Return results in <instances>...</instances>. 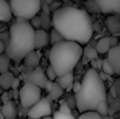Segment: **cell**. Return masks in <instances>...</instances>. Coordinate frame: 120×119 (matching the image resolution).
<instances>
[{"label": "cell", "instance_id": "obj_42", "mask_svg": "<svg viewBox=\"0 0 120 119\" xmlns=\"http://www.w3.org/2000/svg\"><path fill=\"white\" fill-rule=\"evenodd\" d=\"M99 75H100V77H101L103 81H105V79L107 78V76H109V75H107V74H105L104 71H103V73H99Z\"/></svg>", "mask_w": 120, "mask_h": 119}, {"label": "cell", "instance_id": "obj_43", "mask_svg": "<svg viewBox=\"0 0 120 119\" xmlns=\"http://www.w3.org/2000/svg\"><path fill=\"white\" fill-rule=\"evenodd\" d=\"M16 22H28V20L25 18H16Z\"/></svg>", "mask_w": 120, "mask_h": 119}, {"label": "cell", "instance_id": "obj_44", "mask_svg": "<svg viewBox=\"0 0 120 119\" xmlns=\"http://www.w3.org/2000/svg\"><path fill=\"white\" fill-rule=\"evenodd\" d=\"M93 29H96V31H99L100 29V27H99V23H93Z\"/></svg>", "mask_w": 120, "mask_h": 119}, {"label": "cell", "instance_id": "obj_30", "mask_svg": "<svg viewBox=\"0 0 120 119\" xmlns=\"http://www.w3.org/2000/svg\"><path fill=\"white\" fill-rule=\"evenodd\" d=\"M54 119H76V118L72 116V113L68 115V113H63L61 111H56L54 113Z\"/></svg>", "mask_w": 120, "mask_h": 119}, {"label": "cell", "instance_id": "obj_25", "mask_svg": "<svg viewBox=\"0 0 120 119\" xmlns=\"http://www.w3.org/2000/svg\"><path fill=\"white\" fill-rule=\"evenodd\" d=\"M109 110H110V107H109L107 99H106V100H104V102H101V103L98 105V107L96 109V111H97V112H99L101 116H107V115H109Z\"/></svg>", "mask_w": 120, "mask_h": 119}, {"label": "cell", "instance_id": "obj_38", "mask_svg": "<svg viewBox=\"0 0 120 119\" xmlns=\"http://www.w3.org/2000/svg\"><path fill=\"white\" fill-rule=\"evenodd\" d=\"M19 96H20V90H18V89H13V90H12V97H13L14 99H18Z\"/></svg>", "mask_w": 120, "mask_h": 119}, {"label": "cell", "instance_id": "obj_26", "mask_svg": "<svg viewBox=\"0 0 120 119\" xmlns=\"http://www.w3.org/2000/svg\"><path fill=\"white\" fill-rule=\"evenodd\" d=\"M101 69H103V71H104L105 74H107L109 76H111V75L116 74V73H114V70H113V68H112V65H111V63L109 62V60H107V58L103 60Z\"/></svg>", "mask_w": 120, "mask_h": 119}, {"label": "cell", "instance_id": "obj_41", "mask_svg": "<svg viewBox=\"0 0 120 119\" xmlns=\"http://www.w3.org/2000/svg\"><path fill=\"white\" fill-rule=\"evenodd\" d=\"M111 95H112L113 97H117V96H118L117 90H116V86H112V88H111Z\"/></svg>", "mask_w": 120, "mask_h": 119}, {"label": "cell", "instance_id": "obj_9", "mask_svg": "<svg viewBox=\"0 0 120 119\" xmlns=\"http://www.w3.org/2000/svg\"><path fill=\"white\" fill-rule=\"evenodd\" d=\"M101 13L120 14V0H96Z\"/></svg>", "mask_w": 120, "mask_h": 119}, {"label": "cell", "instance_id": "obj_3", "mask_svg": "<svg viewBox=\"0 0 120 119\" xmlns=\"http://www.w3.org/2000/svg\"><path fill=\"white\" fill-rule=\"evenodd\" d=\"M35 49V29L29 22H15L9 27L5 54L14 62H21Z\"/></svg>", "mask_w": 120, "mask_h": 119}, {"label": "cell", "instance_id": "obj_17", "mask_svg": "<svg viewBox=\"0 0 120 119\" xmlns=\"http://www.w3.org/2000/svg\"><path fill=\"white\" fill-rule=\"evenodd\" d=\"M14 79V76L11 71H6L0 74V86L4 90H8L9 88H12V82Z\"/></svg>", "mask_w": 120, "mask_h": 119}, {"label": "cell", "instance_id": "obj_10", "mask_svg": "<svg viewBox=\"0 0 120 119\" xmlns=\"http://www.w3.org/2000/svg\"><path fill=\"white\" fill-rule=\"evenodd\" d=\"M107 60L111 63L116 74H120V44L111 47L107 51Z\"/></svg>", "mask_w": 120, "mask_h": 119}, {"label": "cell", "instance_id": "obj_29", "mask_svg": "<svg viewBox=\"0 0 120 119\" xmlns=\"http://www.w3.org/2000/svg\"><path fill=\"white\" fill-rule=\"evenodd\" d=\"M58 111H61V112H63V113H68V115H71V113H72V110H71V107L69 106V104L67 103V100H63V102L61 103Z\"/></svg>", "mask_w": 120, "mask_h": 119}, {"label": "cell", "instance_id": "obj_22", "mask_svg": "<svg viewBox=\"0 0 120 119\" xmlns=\"http://www.w3.org/2000/svg\"><path fill=\"white\" fill-rule=\"evenodd\" d=\"M83 54L85 55V57H87V58H90V60H96V58L98 57V54H99V53L97 51L96 48L87 46V47H85V48L83 49Z\"/></svg>", "mask_w": 120, "mask_h": 119}, {"label": "cell", "instance_id": "obj_23", "mask_svg": "<svg viewBox=\"0 0 120 119\" xmlns=\"http://www.w3.org/2000/svg\"><path fill=\"white\" fill-rule=\"evenodd\" d=\"M9 57L5 54V55H0V74L2 73H6L8 71V68H9Z\"/></svg>", "mask_w": 120, "mask_h": 119}, {"label": "cell", "instance_id": "obj_32", "mask_svg": "<svg viewBox=\"0 0 120 119\" xmlns=\"http://www.w3.org/2000/svg\"><path fill=\"white\" fill-rule=\"evenodd\" d=\"M11 98H12V93L11 92H4L2 95H1V102H2V104H5V103H7V102H9L11 100Z\"/></svg>", "mask_w": 120, "mask_h": 119}, {"label": "cell", "instance_id": "obj_21", "mask_svg": "<svg viewBox=\"0 0 120 119\" xmlns=\"http://www.w3.org/2000/svg\"><path fill=\"white\" fill-rule=\"evenodd\" d=\"M78 119H104V117L97 112L96 110L94 111H85V112H82Z\"/></svg>", "mask_w": 120, "mask_h": 119}, {"label": "cell", "instance_id": "obj_11", "mask_svg": "<svg viewBox=\"0 0 120 119\" xmlns=\"http://www.w3.org/2000/svg\"><path fill=\"white\" fill-rule=\"evenodd\" d=\"M49 42H50V35L48 34V31L43 28L35 29V49L36 50L44 48Z\"/></svg>", "mask_w": 120, "mask_h": 119}, {"label": "cell", "instance_id": "obj_24", "mask_svg": "<svg viewBox=\"0 0 120 119\" xmlns=\"http://www.w3.org/2000/svg\"><path fill=\"white\" fill-rule=\"evenodd\" d=\"M85 6H86V9L89 12H91V13H99V12H101L99 6H98V4L96 2V0H87Z\"/></svg>", "mask_w": 120, "mask_h": 119}, {"label": "cell", "instance_id": "obj_18", "mask_svg": "<svg viewBox=\"0 0 120 119\" xmlns=\"http://www.w3.org/2000/svg\"><path fill=\"white\" fill-rule=\"evenodd\" d=\"M96 49L99 54H105L111 49V43H110V38H101L97 42Z\"/></svg>", "mask_w": 120, "mask_h": 119}, {"label": "cell", "instance_id": "obj_4", "mask_svg": "<svg viewBox=\"0 0 120 119\" xmlns=\"http://www.w3.org/2000/svg\"><path fill=\"white\" fill-rule=\"evenodd\" d=\"M83 56V48L78 42L63 40L51 46L49 51V63L54 68L57 77L72 73Z\"/></svg>", "mask_w": 120, "mask_h": 119}, {"label": "cell", "instance_id": "obj_6", "mask_svg": "<svg viewBox=\"0 0 120 119\" xmlns=\"http://www.w3.org/2000/svg\"><path fill=\"white\" fill-rule=\"evenodd\" d=\"M41 88L33 83H25L20 89V103L23 107L30 109L41 99Z\"/></svg>", "mask_w": 120, "mask_h": 119}, {"label": "cell", "instance_id": "obj_34", "mask_svg": "<svg viewBox=\"0 0 120 119\" xmlns=\"http://www.w3.org/2000/svg\"><path fill=\"white\" fill-rule=\"evenodd\" d=\"M80 86H82V84H80L79 82H74V84H72V91L75 92V93H77L78 91L80 90Z\"/></svg>", "mask_w": 120, "mask_h": 119}, {"label": "cell", "instance_id": "obj_7", "mask_svg": "<svg viewBox=\"0 0 120 119\" xmlns=\"http://www.w3.org/2000/svg\"><path fill=\"white\" fill-rule=\"evenodd\" d=\"M51 99L49 97H44L41 98L40 100L34 104L29 111H28V116L30 118H43L45 116H50L51 113Z\"/></svg>", "mask_w": 120, "mask_h": 119}, {"label": "cell", "instance_id": "obj_1", "mask_svg": "<svg viewBox=\"0 0 120 119\" xmlns=\"http://www.w3.org/2000/svg\"><path fill=\"white\" fill-rule=\"evenodd\" d=\"M52 27L64 40L87 43L93 34V23L85 9L72 6L61 7L52 14Z\"/></svg>", "mask_w": 120, "mask_h": 119}, {"label": "cell", "instance_id": "obj_8", "mask_svg": "<svg viewBox=\"0 0 120 119\" xmlns=\"http://www.w3.org/2000/svg\"><path fill=\"white\" fill-rule=\"evenodd\" d=\"M23 81H25V83H33V84L40 86L41 89H44V86L48 82V77H47L44 70L40 67H38L35 69H32V71L25 74Z\"/></svg>", "mask_w": 120, "mask_h": 119}, {"label": "cell", "instance_id": "obj_13", "mask_svg": "<svg viewBox=\"0 0 120 119\" xmlns=\"http://www.w3.org/2000/svg\"><path fill=\"white\" fill-rule=\"evenodd\" d=\"M12 16H13V13H12L9 4L6 0H0V21L8 22L11 21Z\"/></svg>", "mask_w": 120, "mask_h": 119}, {"label": "cell", "instance_id": "obj_19", "mask_svg": "<svg viewBox=\"0 0 120 119\" xmlns=\"http://www.w3.org/2000/svg\"><path fill=\"white\" fill-rule=\"evenodd\" d=\"M48 93H49L48 97H49L51 100H57V99L63 95V88L60 85L58 82H54L52 88H51V90H50Z\"/></svg>", "mask_w": 120, "mask_h": 119}, {"label": "cell", "instance_id": "obj_35", "mask_svg": "<svg viewBox=\"0 0 120 119\" xmlns=\"http://www.w3.org/2000/svg\"><path fill=\"white\" fill-rule=\"evenodd\" d=\"M52 84H54V81H50V79H48V82H47V84H45V86H44V89H45V91H47V92H49V91L51 90V88H52Z\"/></svg>", "mask_w": 120, "mask_h": 119}, {"label": "cell", "instance_id": "obj_14", "mask_svg": "<svg viewBox=\"0 0 120 119\" xmlns=\"http://www.w3.org/2000/svg\"><path fill=\"white\" fill-rule=\"evenodd\" d=\"M105 23H106V27H107V29H109V32L111 34L116 35V34H119L120 33V19L119 18H117L114 15H111V16H109L106 19Z\"/></svg>", "mask_w": 120, "mask_h": 119}, {"label": "cell", "instance_id": "obj_28", "mask_svg": "<svg viewBox=\"0 0 120 119\" xmlns=\"http://www.w3.org/2000/svg\"><path fill=\"white\" fill-rule=\"evenodd\" d=\"M30 25L34 27V29H40V28H42L40 15H35V16H33V18L30 19Z\"/></svg>", "mask_w": 120, "mask_h": 119}, {"label": "cell", "instance_id": "obj_37", "mask_svg": "<svg viewBox=\"0 0 120 119\" xmlns=\"http://www.w3.org/2000/svg\"><path fill=\"white\" fill-rule=\"evenodd\" d=\"M110 43H111V47H116V46L119 44V43H118V39H117L116 36H111V38H110Z\"/></svg>", "mask_w": 120, "mask_h": 119}, {"label": "cell", "instance_id": "obj_52", "mask_svg": "<svg viewBox=\"0 0 120 119\" xmlns=\"http://www.w3.org/2000/svg\"><path fill=\"white\" fill-rule=\"evenodd\" d=\"M5 119H9V118H5Z\"/></svg>", "mask_w": 120, "mask_h": 119}, {"label": "cell", "instance_id": "obj_5", "mask_svg": "<svg viewBox=\"0 0 120 119\" xmlns=\"http://www.w3.org/2000/svg\"><path fill=\"white\" fill-rule=\"evenodd\" d=\"M9 6L15 18H25L30 20L41 11V0H11Z\"/></svg>", "mask_w": 120, "mask_h": 119}, {"label": "cell", "instance_id": "obj_20", "mask_svg": "<svg viewBox=\"0 0 120 119\" xmlns=\"http://www.w3.org/2000/svg\"><path fill=\"white\" fill-rule=\"evenodd\" d=\"M41 16V23H42V28L45 29V31H49L50 27L52 26V20L50 19L49 16V13H45V12H42L40 14Z\"/></svg>", "mask_w": 120, "mask_h": 119}, {"label": "cell", "instance_id": "obj_39", "mask_svg": "<svg viewBox=\"0 0 120 119\" xmlns=\"http://www.w3.org/2000/svg\"><path fill=\"white\" fill-rule=\"evenodd\" d=\"M50 5H48V4H45L44 2V5H43V7H42V12H45V13H50Z\"/></svg>", "mask_w": 120, "mask_h": 119}, {"label": "cell", "instance_id": "obj_16", "mask_svg": "<svg viewBox=\"0 0 120 119\" xmlns=\"http://www.w3.org/2000/svg\"><path fill=\"white\" fill-rule=\"evenodd\" d=\"M74 79H75L74 74H72V73H68V74H65V75H63V76H60L58 79H57V82L60 83V85H61L63 89H67V91H69V90L72 89Z\"/></svg>", "mask_w": 120, "mask_h": 119}, {"label": "cell", "instance_id": "obj_2", "mask_svg": "<svg viewBox=\"0 0 120 119\" xmlns=\"http://www.w3.org/2000/svg\"><path fill=\"white\" fill-rule=\"evenodd\" d=\"M80 90L75 93L76 106L80 113L85 111H94L98 105L107 99V92L99 73L94 68H90L83 76Z\"/></svg>", "mask_w": 120, "mask_h": 119}, {"label": "cell", "instance_id": "obj_15", "mask_svg": "<svg viewBox=\"0 0 120 119\" xmlns=\"http://www.w3.org/2000/svg\"><path fill=\"white\" fill-rule=\"evenodd\" d=\"M1 113L4 115L5 118L14 119L16 117V106H15V104H14L12 100L5 103V104L1 106Z\"/></svg>", "mask_w": 120, "mask_h": 119}, {"label": "cell", "instance_id": "obj_48", "mask_svg": "<svg viewBox=\"0 0 120 119\" xmlns=\"http://www.w3.org/2000/svg\"><path fill=\"white\" fill-rule=\"evenodd\" d=\"M0 119H5V117H4V115L0 112Z\"/></svg>", "mask_w": 120, "mask_h": 119}, {"label": "cell", "instance_id": "obj_36", "mask_svg": "<svg viewBox=\"0 0 120 119\" xmlns=\"http://www.w3.org/2000/svg\"><path fill=\"white\" fill-rule=\"evenodd\" d=\"M19 85H20V79L14 77L13 82H12V89H18V88H19Z\"/></svg>", "mask_w": 120, "mask_h": 119}, {"label": "cell", "instance_id": "obj_47", "mask_svg": "<svg viewBox=\"0 0 120 119\" xmlns=\"http://www.w3.org/2000/svg\"><path fill=\"white\" fill-rule=\"evenodd\" d=\"M104 117V119H113L112 117H107V116H103Z\"/></svg>", "mask_w": 120, "mask_h": 119}, {"label": "cell", "instance_id": "obj_33", "mask_svg": "<svg viewBox=\"0 0 120 119\" xmlns=\"http://www.w3.org/2000/svg\"><path fill=\"white\" fill-rule=\"evenodd\" d=\"M67 103H68L69 106L72 109V107L76 106V98H75V97H69V98L67 99Z\"/></svg>", "mask_w": 120, "mask_h": 119}, {"label": "cell", "instance_id": "obj_46", "mask_svg": "<svg viewBox=\"0 0 120 119\" xmlns=\"http://www.w3.org/2000/svg\"><path fill=\"white\" fill-rule=\"evenodd\" d=\"M42 119H54V117H49V116H45V117H43Z\"/></svg>", "mask_w": 120, "mask_h": 119}, {"label": "cell", "instance_id": "obj_49", "mask_svg": "<svg viewBox=\"0 0 120 119\" xmlns=\"http://www.w3.org/2000/svg\"><path fill=\"white\" fill-rule=\"evenodd\" d=\"M29 119H41V118H30V117H29Z\"/></svg>", "mask_w": 120, "mask_h": 119}, {"label": "cell", "instance_id": "obj_12", "mask_svg": "<svg viewBox=\"0 0 120 119\" xmlns=\"http://www.w3.org/2000/svg\"><path fill=\"white\" fill-rule=\"evenodd\" d=\"M41 61V53L39 50L34 49L33 51H30L25 58H23V62H25V65L29 69H35L39 67Z\"/></svg>", "mask_w": 120, "mask_h": 119}, {"label": "cell", "instance_id": "obj_45", "mask_svg": "<svg viewBox=\"0 0 120 119\" xmlns=\"http://www.w3.org/2000/svg\"><path fill=\"white\" fill-rule=\"evenodd\" d=\"M43 1H44L45 4H48V5H50V4H52V2H54L55 0H43Z\"/></svg>", "mask_w": 120, "mask_h": 119}, {"label": "cell", "instance_id": "obj_51", "mask_svg": "<svg viewBox=\"0 0 120 119\" xmlns=\"http://www.w3.org/2000/svg\"><path fill=\"white\" fill-rule=\"evenodd\" d=\"M0 112H1V107H0Z\"/></svg>", "mask_w": 120, "mask_h": 119}, {"label": "cell", "instance_id": "obj_50", "mask_svg": "<svg viewBox=\"0 0 120 119\" xmlns=\"http://www.w3.org/2000/svg\"><path fill=\"white\" fill-rule=\"evenodd\" d=\"M62 1H68V0H62Z\"/></svg>", "mask_w": 120, "mask_h": 119}, {"label": "cell", "instance_id": "obj_31", "mask_svg": "<svg viewBox=\"0 0 120 119\" xmlns=\"http://www.w3.org/2000/svg\"><path fill=\"white\" fill-rule=\"evenodd\" d=\"M45 75H47L48 79H50V81H55V79L57 78V74L55 73V70H54V68H52L51 65H49V67L47 68Z\"/></svg>", "mask_w": 120, "mask_h": 119}, {"label": "cell", "instance_id": "obj_27", "mask_svg": "<svg viewBox=\"0 0 120 119\" xmlns=\"http://www.w3.org/2000/svg\"><path fill=\"white\" fill-rule=\"evenodd\" d=\"M63 36L55 29V28H52V31H51V33H50V43L51 44H55V43H57V42H61V41H63Z\"/></svg>", "mask_w": 120, "mask_h": 119}, {"label": "cell", "instance_id": "obj_40", "mask_svg": "<svg viewBox=\"0 0 120 119\" xmlns=\"http://www.w3.org/2000/svg\"><path fill=\"white\" fill-rule=\"evenodd\" d=\"M5 50H6V46H5V43L0 40V55H1Z\"/></svg>", "mask_w": 120, "mask_h": 119}]
</instances>
